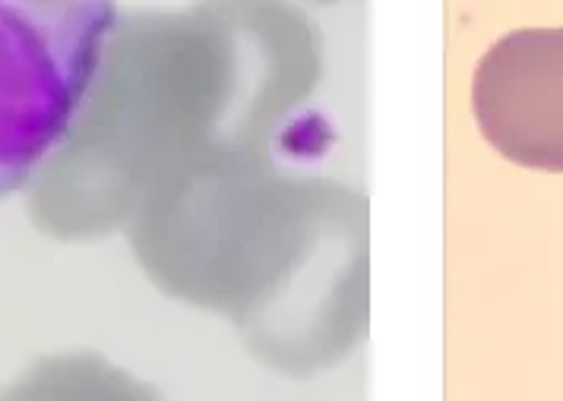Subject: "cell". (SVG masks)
<instances>
[{"label": "cell", "instance_id": "obj_1", "mask_svg": "<svg viewBox=\"0 0 563 401\" xmlns=\"http://www.w3.org/2000/svg\"><path fill=\"white\" fill-rule=\"evenodd\" d=\"M114 23V0H0V200L70 130Z\"/></svg>", "mask_w": 563, "mask_h": 401}, {"label": "cell", "instance_id": "obj_2", "mask_svg": "<svg viewBox=\"0 0 563 401\" xmlns=\"http://www.w3.org/2000/svg\"><path fill=\"white\" fill-rule=\"evenodd\" d=\"M478 118L512 161L563 171V29L504 38L478 76Z\"/></svg>", "mask_w": 563, "mask_h": 401}]
</instances>
